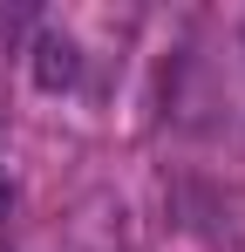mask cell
<instances>
[{"label":"cell","mask_w":245,"mask_h":252,"mask_svg":"<svg viewBox=\"0 0 245 252\" xmlns=\"http://www.w3.org/2000/svg\"><path fill=\"white\" fill-rule=\"evenodd\" d=\"M75 82H82V48L61 28H41L34 34V89L61 95V89H75Z\"/></svg>","instance_id":"1"},{"label":"cell","mask_w":245,"mask_h":252,"mask_svg":"<svg viewBox=\"0 0 245 252\" xmlns=\"http://www.w3.org/2000/svg\"><path fill=\"white\" fill-rule=\"evenodd\" d=\"M7 205H14V191H7V184H0V211H7Z\"/></svg>","instance_id":"2"}]
</instances>
